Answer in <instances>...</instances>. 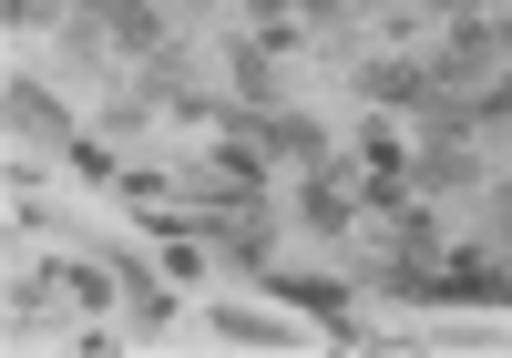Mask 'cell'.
Listing matches in <instances>:
<instances>
[{"label": "cell", "mask_w": 512, "mask_h": 358, "mask_svg": "<svg viewBox=\"0 0 512 358\" xmlns=\"http://www.w3.org/2000/svg\"><path fill=\"white\" fill-rule=\"evenodd\" d=\"M72 144V113H62V93L52 82H11V144Z\"/></svg>", "instance_id": "cell-6"}, {"label": "cell", "mask_w": 512, "mask_h": 358, "mask_svg": "<svg viewBox=\"0 0 512 358\" xmlns=\"http://www.w3.org/2000/svg\"><path fill=\"white\" fill-rule=\"evenodd\" d=\"M390 246H400V256H451L441 226H431V205H400V215H390Z\"/></svg>", "instance_id": "cell-10"}, {"label": "cell", "mask_w": 512, "mask_h": 358, "mask_svg": "<svg viewBox=\"0 0 512 358\" xmlns=\"http://www.w3.org/2000/svg\"><path fill=\"white\" fill-rule=\"evenodd\" d=\"M297 11H308V21H349V0H297Z\"/></svg>", "instance_id": "cell-17"}, {"label": "cell", "mask_w": 512, "mask_h": 358, "mask_svg": "<svg viewBox=\"0 0 512 358\" xmlns=\"http://www.w3.org/2000/svg\"><path fill=\"white\" fill-rule=\"evenodd\" d=\"M185 11H205V0H185Z\"/></svg>", "instance_id": "cell-18"}, {"label": "cell", "mask_w": 512, "mask_h": 358, "mask_svg": "<svg viewBox=\"0 0 512 358\" xmlns=\"http://www.w3.org/2000/svg\"><path fill=\"white\" fill-rule=\"evenodd\" d=\"M216 338H236V348H277L287 328H277V318H256V307H216Z\"/></svg>", "instance_id": "cell-11"}, {"label": "cell", "mask_w": 512, "mask_h": 358, "mask_svg": "<svg viewBox=\"0 0 512 358\" xmlns=\"http://www.w3.org/2000/svg\"><path fill=\"white\" fill-rule=\"evenodd\" d=\"M103 256H113V277L134 287V318H144V328H164V318H175V297H164V277H144V256H134V246H103Z\"/></svg>", "instance_id": "cell-8"}, {"label": "cell", "mask_w": 512, "mask_h": 358, "mask_svg": "<svg viewBox=\"0 0 512 358\" xmlns=\"http://www.w3.org/2000/svg\"><path fill=\"white\" fill-rule=\"evenodd\" d=\"M338 174H349V164L328 154V164L308 174V195H297V226H308L318 246H349V236H359V205H349V185H338Z\"/></svg>", "instance_id": "cell-3"}, {"label": "cell", "mask_w": 512, "mask_h": 358, "mask_svg": "<svg viewBox=\"0 0 512 358\" xmlns=\"http://www.w3.org/2000/svg\"><path fill=\"white\" fill-rule=\"evenodd\" d=\"M359 93H369V103H390V113H431L451 82H441L431 62H359Z\"/></svg>", "instance_id": "cell-4"}, {"label": "cell", "mask_w": 512, "mask_h": 358, "mask_svg": "<svg viewBox=\"0 0 512 358\" xmlns=\"http://www.w3.org/2000/svg\"><path fill=\"white\" fill-rule=\"evenodd\" d=\"M226 72H236V93H246V103H267V93H277V52H267L256 31H246L236 52H226Z\"/></svg>", "instance_id": "cell-9"}, {"label": "cell", "mask_w": 512, "mask_h": 358, "mask_svg": "<svg viewBox=\"0 0 512 358\" xmlns=\"http://www.w3.org/2000/svg\"><path fill=\"white\" fill-rule=\"evenodd\" d=\"M359 174H410V154H400V133H379V123H369V133H359Z\"/></svg>", "instance_id": "cell-12"}, {"label": "cell", "mask_w": 512, "mask_h": 358, "mask_svg": "<svg viewBox=\"0 0 512 358\" xmlns=\"http://www.w3.org/2000/svg\"><path fill=\"white\" fill-rule=\"evenodd\" d=\"M472 144H461V133H420V154H410V195H461L472 185Z\"/></svg>", "instance_id": "cell-5"}, {"label": "cell", "mask_w": 512, "mask_h": 358, "mask_svg": "<svg viewBox=\"0 0 512 358\" xmlns=\"http://www.w3.org/2000/svg\"><path fill=\"white\" fill-rule=\"evenodd\" d=\"M451 93H472V82H492V72H512V11H472V21H451V41H441V62H431Z\"/></svg>", "instance_id": "cell-1"}, {"label": "cell", "mask_w": 512, "mask_h": 358, "mask_svg": "<svg viewBox=\"0 0 512 358\" xmlns=\"http://www.w3.org/2000/svg\"><path fill=\"white\" fill-rule=\"evenodd\" d=\"M62 154H72V174H93V185H123V164H113V154L93 144V133H72V144H62Z\"/></svg>", "instance_id": "cell-13"}, {"label": "cell", "mask_w": 512, "mask_h": 358, "mask_svg": "<svg viewBox=\"0 0 512 358\" xmlns=\"http://www.w3.org/2000/svg\"><path fill=\"white\" fill-rule=\"evenodd\" d=\"M103 31H113V52H164V41H175L154 0H113V11H103Z\"/></svg>", "instance_id": "cell-7"}, {"label": "cell", "mask_w": 512, "mask_h": 358, "mask_svg": "<svg viewBox=\"0 0 512 358\" xmlns=\"http://www.w3.org/2000/svg\"><path fill=\"white\" fill-rule=\"evenodd\" d=\"M472 113H482V123H512V72H492V82H482Z\"/></svg>", "instance_id": "cell-15"}, {"label": "cell", "mask_w": 512, "mask_h": 358, "mask_svg": "<svg viewBox=\"0 0 512 358\" xmlns=\"http://www.w3.org/2000/svg\"><path fill=\"white\" fill-rule=\"evenodd\" d=\"M420 11H431V21H472L482 0H420Z\"/></svg>", "instance_id": "cell-16"}, {"label": "cell", "mask_w": 512, "mask_h": 358, "mask_svg": "<svg viewBox=\"0 0 512 358\" xmlns=\"http://www.w3.org/2000/svg\"><path fill=\"white\" fill-rule=\"evenodd\" d=\"M256 287H267L277 307H308V318H328L338 338H359V348H390V338H369V328H359L349 277H308V266H256Z\"/></svg>", "instance_id": "cell-2"}, {"label": "cell", "mask_w": 512, "mask_h": 358, "mask_svg": "<svg viewBox=\"0 0 512 358\" xmlns=\"http://www.w3.org/2000/svg\"><path fill=\"white\" fill-rule=\"evenodd\" d=\"M62 297H72V307H93V318H103V266H82V256H62Z\"/></svg>", "instance_id": "cell-14"}]
</instances>
